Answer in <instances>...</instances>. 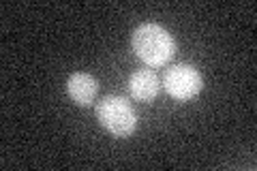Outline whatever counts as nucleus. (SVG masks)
<instances>
[{
	"label": "nucleus",
	"mask_w": 257,
	"mask_h": 171,
	"mask_svg": "<svg viewBox=\"0 0 257 171\" xmlns=\"http://www.w3.org/2000/svg\"><path fill=\"white\" fill-rule=\"evenodd\" d=\"M131 47L138 54V58L146 62L148 67H163L165 62L172 60L176 52V41L159 24H142L133 32Z\"/></svg>",
	"instance_id": "nucleus-1"
},
{
	"label": "nucleus",
	"mask_w": 257,
	"mask_h": 171,
	"mask_svg": "<svg viewBox=\"0 0 257 171\" xmlns=\"http://www.w3.org/2000/svg\"><path fill=\"white\" fill-rule=\"evenodd\" d=\"M96 118L114 137H131L138 126L135 109L122 96H105L96 105Z\"/></svg>",
	"instance_id": "nucleus-2"
},
{
	"label": "nucleus",
	"mask_w": 257,
	"mask_h": 171,
	"mask_svg": "<svg viewBox=\"0 0 257 171\" xmlns=\"http://www.w3.org/2000/svg\"><path fill=\"white\" fill-rule=\"evenodd\" d=\"M163 88L176 101H191L202 90V75L191 64H176V67L167 69L163 77Z\"/></svg>",
	"instance_id": "nucleus-3"
},
{
	"label": "nucleus",
	"mask_w": 257,
	"mask_h": 171,
	"mask_svg": "<svg viewBox=\"0 0 257 171\" xmlns=\"http://www.w3.org/2000/svg\"><path fill=\"white\" fill-rule=\"evenodd\" d=\"M159 90H161V81L150 69H140L128 77V92L138 101H144V103L155 101Z\"/></svg>",
	"instance_id": "nucleus-4"
},
{
	"label": "nucleus",
	"mask_w": 257,
	"mask_h": 171,
	"mask_svg": "<svg viewBox=\"0 0 257 171\" xmlns=\"http://www.w3.org/2000/svg\"><path fill=\"white\" fill-rule=\"evenodd\" d=\"M67 90L69 96L73 99L77 105L88 107L92 105L96 99V92H99V81H96L90 73H73L67 81Z\"/></svg>",
	"instance_id": "nucleus-5"
}]
</instances>
